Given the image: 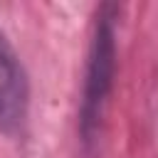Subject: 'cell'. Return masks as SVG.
I'll use <instances>...</instances> for the list:
<instances>
[{
  "label": "cell",
  "mask_w": 158,
  "mask_h": 158,
  "mask_svg": "<svg viewBox=\"0 0 158 158\" xmlns=\"http://www.w3.org/2000/svg\"><path fill=\"white\" fill-rule=\"evenodd\" d=\"M121 7L116 2H101L94 12L86 64H84V84H81V101L77 114V136L84 156H94L101 131L104 116L109 109V99L116 81V22Z\"/></svg>",
  "instance_id": "cell-1"
},
{
  "label": "cell",
  "mask_w": 158,
  "mask_h": 158,
  "mask_svg": "<svg viewBox=\"0 0 158 158\" xmlns=\"http://www.w3.org/2000/svg\"><path fill=\"white\" fill-rule=\"evenodd\" d=\"M30 74L20 52L0 27V133L20 138L30 121Z\"/></svg>",
  "instance_id": "cell-2"
}]
</instances>
